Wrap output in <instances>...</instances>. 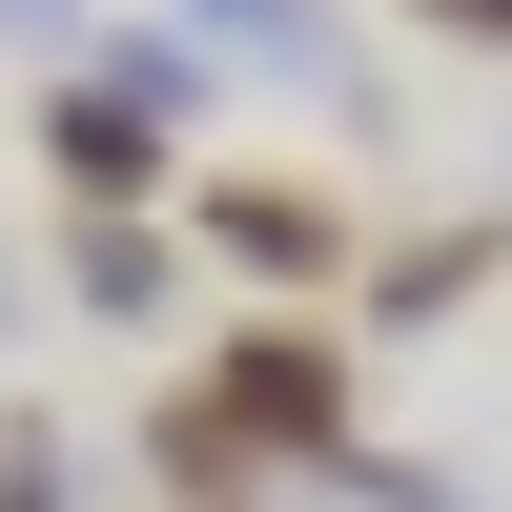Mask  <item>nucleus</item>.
<instances>
[{"mask_svg":"<svg viewBox=\"0 0 512 512\" xmlns=\"http://www.w3.org/2000/svg\"><path fill=\"white\" fill-rule=\"evenodd\" d=\"M205 431L226 451H349V349H328L308 308H267V328H226V369H205Z\"/></svg>","mask_w":512,"mask_h":512,"instance_id":"nucleus-1","label":"nucleus"},{"mask_svg":"<svg viewBox=\"0 0 512 512\" xmlns=\"http://www.w3.org/2000/svg\"><path fill=\"white\" fill-rule=\"evenodd\" d=\"M205 246H226L246 287H328V267H349V205L287 185V164H246V185H205Z\"/></svg>","mask_w":512,"mask_h":512,"instance_id":"nucleus-2","label":"nucleus"},{"mask_svg":"<svg viewBox=\"0 0 512 512\" xmlns=\"http://www.w3.org/2000/svg\"><path fill=\"white\" fill-rule=\"evenodd\" d=\"M41 164H62V205H144L164 185V123L123 103V82H62V103H41Z\"/></svg>","mask_w":512,"mask_h":512,"instance_id":"nucleus-3","label":"nucleus"},{"mask_svg":"<svg viewBox=\"0 0 512 512\" xmlns=\"http://www.w3.org/2000/svg\"><path fill=\"white\" fill-rule=\"evenodd\" d=\"M492 267H512V226H492V205H472V226H410L390 267H369V328H431V308H472Z\"/></svg>","mask_w":512,"mask_h":512,"instance_id":"nucleus-4","label":"nucleus"},{"mask_svg":"<svg viewBox=\"0 0 512 512\" xmlns=\"http://www.w3.org/2000/svg\"><path fill=\"white\" fill-rule=\"evenodd\" d=\"M82 308H103V328H164V308H185V246H164L144 205H82Z\"/></svg>","mask_w":512,"mask_h":512,"instance_id":"nucleus-5","label":"nucleus"},{"mask_svg":"<svg viewBox=\"0 0 512 512\" xmlns=\"http://www.w3.org/2000/svg\"><path fill=\"white\" fill-rule=\"evenodd\" d=\"M205 41H246V62H287V41H308V0H205Z\"/></svg>","mask_w":512,"mask_h":512,"instance_id":"nucleus-6","label":"nucleus"},{"mask_svg":"<svg viewBox=\"0 0 512 512\" xmlns=\"http://www.w3.org/2000/svg\"><path fill=\"white\" fill-rule=\"evenodd\" d=\"M410 21H451V41H512V0H410Z\"/></svg>","mask_w":512,"mask_h":512,"instance_id":"nucleus-7","label":"nucleus"}]
</instances>
